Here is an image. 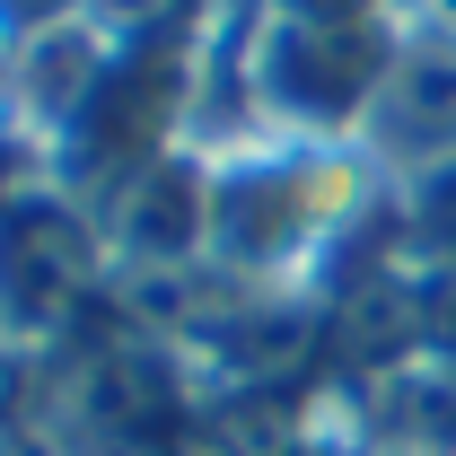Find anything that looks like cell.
I'll use <instances>...</instances> for the list:
<instances>
[{
	"label": "cell",
	"mask_w": 456,
	"mask_h": 456,
	"mask_svg": "<svg viewBox=\"0 0 456 456\" xmlns=\"http://www.w3.org/2000/svg\"><path fill=\"white\" fill-rule=\"evenodd\" d=\"M342 220H351V159L334 141L211 159V273L228 289H307Z\"/></svg>",
	"instance_id": "obj_1"
},
{
	"label": "cell",
	"mask_w": 456,
	"mask_h": 456,
	"mask_svg": "<svg viewBox=\"0 0 456 456\" xmlns=\"http://www.w3.org/2000/svg\"><path fill=\"white\" fill-rule=\"evenodd\" d=\"M378 61L387 53H378L369 27H307V18H289L264 45V61H255V97H264V114L289 141H342L369 114L378 79H387Z\"/></svg>",
	"instance_id": "obj_2"
},
{
	"label": "cell",
	"mask_w": 456,
	"mask_h": 456,
	"mask_svg": "<svg viewBox=\"0 0 456 456\" xmlns=\"http://www.w3.org/2000/svg\"><path fill=\"white\" fill-rule=\"evenodd\" d=\"M106 246L141 273H211V159L167 150L106 202Z\"/></svg>",
	"instance_id": "obj_3"
},
{
	"label": "cell",
	"mask_w": 456,
	"mask_h": 456,
	"mask_svg": "<svg viewBox=\"0 0 456 456\" xmlns=\"http://www.w3.org/2000/svg\"><path fill=\"white\" fill-rule=\"evenodd\" d=\"M36 211V202H27ZM18 202H0V334L9 342H45L61 334V316L79 307L88 264H61L45 220H27Z\"/></svg>",
	"instance_id": "obj_4"
},
{
	"label": "cell",
	"mask_w": 456,
	"mask_h": 456,
	"mask_svg": "<svg viewBox=\"0 0 456 456\" xmlns=\"http://www.w3.org/2000/svg\"><path fill=\"white\" fill-rule=\"evenodd\" d=\"M403 246H412L421 273H456V159L412 175V193H403Z\"/></svg>",
	"instance_id": "obj_5"
}]
</instances>
